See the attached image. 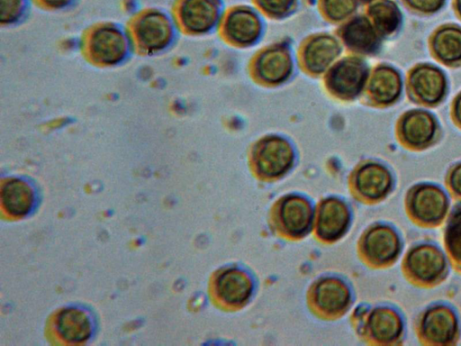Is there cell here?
<instances>
[{
	"instance_id": "8",
	"label": "cell",
	"mask_w": 461,
	"mask_h": 346,
	"mask_svg": "<svg viewBox=\"0 0 461 346\" xmlns=\"http://www.w3.org/2000/svg\"><path fill=\"white\" fill-rule=\"evenodd\" d=\"M349 223V211L344 202L330 197L321 203L317 221V233L325 241L339 239Z\"/></svg>"
},
{
	"instance_id": "4",
	"label": "cell",
	"mask_w": 461,
	"mask_h": 346,
	"mask_svg": "<svg viewBox=\"0 0 461 346\" xmlns=\"http://www.w3.org/2000/svg\"><path fill=\"white\" fill-rule=\"evenodd\" d=\"M366 76V67L362 61L357 59H347L330 71L328 85L336 95L348 98L360 92Z\"/></svg>"
},
{
	"instance_id": "35",
	"label": "cell",
	"mask_w": 461,
	"mask_h": 346,
	"mask_svg": "<svg viewBox=\"0 0 461 346\" xmlns=\"http://www.w3.org/2000/svg\"><path fill=\"white\" fill-rule=\"evenodd\" d=\"M455 7L456 12L461 17V0H455Z\"/></svg>"
},
{
	"instance_id": "32",
	"label": "cell",
	"mask_w": 461,
	"mask_h": 346,
	"mask_svg": "<svg viewBox=\"0 0 461 346\" xmlns=\"http://www.w3.org/2000/svg\"><path fill=\"white\" fill-rule=\"evenodd\" d=\"M38 5L48 9H61L68 5L72 0H34Z\"/></svg>"
},
{
	"instance_id": "2",
	"label": "cell",
	"mask_w": 461,
	"mask_h": 346,
	"mask_svg": "<svg viewBox=\"0 0 461 346\" xmlns=\"http://www.w3.org/2000/svg\"><path fill=\"white\" fill-rule=\"evenodd\" d=\"M409 86L420 103L432 105L440 102L447 89V81L440 69L430 65H420L410 73Z\"/></svg>"
},
{
	"instance_id": "3",
	"label": "cell",
	"mask_w": 461,
	"mask_h": 346,
	"mask_svg": "<svg viewBox=\"0 0 461 346\" xmlns=\"http://www.w3.org/2000/svg\"><path fill=\"white\" fill-rule=\"evenodd\" d=\"M139 42L148 50H158L169 41L172 30L169 19L158 10L140 13L134 22Z\"/></svg>"
},
{
	"instance_id": "14",
	"label": "cell",
	"mask_w": 461,
	"mask_h": 346,
	"mask_svg": "<svg viewBox=\"0 0 461 346\" xmlns=\"http://www.w3.org/2000/svg\"><path fill=\"white\" fill-rule=\"evenodd\" d=\"M390 186V173L381 165L375 163L366 164L361 167L357 173V190L366 198H380L387 193Z\"/></svg>"
},
{
	"instance_id": "22",
	"label": "cell",
	"mask_w": 461,
	"mask_h": 346,
	"mask_svg": "<svg viewBox=\"0 0 461 346\" xmlns=\"http://www.w3.org/2000/svg\"><path fill=\"white\" fill-rule=\"evenodd\" d=\"M346 43L355 50L371 52L378 44V38L372 23L365 17L349 22L343 31Z\"/></svg>"
},
{
	"instance_id": "24",
	"label": "cell",
	"mask_w": 461,
	"mask_h": 346,
	"mask_svg": "<svg viewBox=\"0 0 461 346\" xmlns=\"http://www.w3.org/2000/svg\"><path fill=\"white\" fill-rule=\"evenodd\" d=\"M339 52L337 41L329 36H320L306 47L304 59L307 68L312 72H321Z\"/></svg>"
},
{
	"instance_id": "25",
	"label": "cell",
	"mask_w": 461,
	"mask_h": 346,
	"mask_svg": "<svg viewBox=\"0 0 461 346\" xmlns=\"http://www.w3.org/2000/svg\"><path fill=\"white\" fill-rule=\"evenodd\" d=\"M375 28L383 34L393 32L402 21L397 5L391 0H377L368 9Z\"/></svg>"
},
{
	"instance_id": "12",
	"label": "cell",
	"mask_w": 461,
	"mask_h": 346,
	"mask_svg": "<svg viewBox=\"0 0 461 346\" xmlns=\"http://www.w3.org/2000/svg\"><path fill=\"white\" fill-rule=\"evenodd\" d=\"M363 249L368 260L384 263L396 256L399 250L398 238L388 227L377 226L366 233Z\"/></svg>"
},
{
	"instance_id": "21",
	"label": "cell",
	"mask_w": 461,
	"mask_h": 346,
	"mask_svg": "<svg viewBox=\"0 0 461 346\" xmlns=\"http://www.w3.org/2000/svg\"><path fill=\"white\" fill-rule=\"evenodd\" d=\"M455 330V317L449 309L437 307L426 314L423 332L428 340L439 343L447 341L453 337Z\"/></svg>"
},
{
	"instance_id": "28",
	"label": "cell",
	"mask_w": 461,
	"mask_h": 346,
	"mask_svg": "<svg viewBox=\"0 0 461 346\" xmlns=\"http://www.w3.org/2000/svg\"><path fill=\"white\" fill-rule=\"evenodd\" d=\"M447 241L450 251L461 260V211L453 218L447 229Z\"/></svg>"
},
{
	"instance_id": "31",
	"label": "cell",
	"mask_w": 461,
	"mask_h": 346,
	"mask_svg": "<svg viewBox=\"0 0 461 346\" xmlns=\"http://www.w3.org/2000/svg\"><path fill=\"white\" fill-rule=\"evenodd\" d=\"M412 9L423 13L431 14L438 11L443 5L445 0H404Z\"/></svg>"
},
{
	"instance_id": "16",
	"label": "cell",
	"mask_w": 461,
	"mask_h": 346,
	"mask_svg": "<svg viewBox=\"0 0 461 346\" xmlns=\"http://www.w3.org/2000/svg\"><path fill=\"white\" fill-rule=\"evenodd\" d=\"M402 90V79L393 68L381 66L375 69L369 85L370 95L380 105L394 102Z\"/></svg>"
},
{
	"instance_id": "20",
	"label": "cell",
	"mask_w": 461,
	"mask_h": 346,
	"mask_svg": "<svg viewBox=\"0 0 461 346\" xmlns=\"http://www.w3.org/2000/svg\"><path fill=\"white\" fill-rule=\"evenodd\" d=\"M1 199L4 207L14 216H23L29 213L34 195L30 186L20 179L7 181L2 187Z\"/></svg>"
},
{
	"instance_id": "1",
	"label": "cell",
	"mask_w": 461,
	"mask_h": 346,
	"mask_svg": "<svg viewBox=\"0 0 461 346\" xmlns=\"http://www.w3.org/2000/svg\"><path fill=\"white\" fill-rule=\"evenodd\" d=\"M257 171L267 178L285 173L292 165L293 150L284 139L271 137L262 141L254 152Z\"/></svg>"
},
{
	"instance_id": "18",
	"label": "cell",
	"mask_w": 461,
	"mask_h": 346,
	"mask_svg": "<svg viewBox=\"0 0 461 346\" xmlns=\"http://www.w3.org/2000/svg\"><path fill=\"white\" fill-rule=\"evenodd\" d=\"M408 265L411 272L419 279L431 281L442 272L445 261L436 248L420 246L410 254Z\"/></svg>"
},
{
	"instance_id": "19",
	"label": "cell",
	"mask_w": 461,
	"mask_h": 346,
	"mask_svg": "<svg viewBox=\"0 0 461 346\" xmlns=\"http://www.w3.org/2000/svg\"><path fill=\"white\" fill-rule=\"evenodd\" d=\"M434 55L443 63L453 65L461 61V28L444 26L431 39Z\"/></svg>"
},
{
	"instance_id": "17",
	"label": "cell",
	"mask_w": 461,
	"mask_h": 346,
	"mask_svg": "<svg viewBox=\"0 0 461 346\" xmlns=\"http://www.w3.org/2000/svg\"><path fill=\"white\" fill-rule=\"evenodd\" d=\"M227 35L237 43H249L259 33L260 23L257 15L248 8L231 11L225 23Z\"/></svg>"
},
{
	"instance_id": "5",
	"label": "cell",
	"mask_w": 461,
	"mask_h": 346,
	"mask_svg": "<svg viewBox=\"0 0 461 346\" xmlns=\"http://www.w3.org/2000/svg\"><path fill=\"white\" fill-rule=\"evenodd\" d=\"M176 13L181 24L193 32L209 30L216 22L218 0H179Z\"/></svg>"
},
{
	"instance_id": "11",
	"label": "cell",
	"mask_w": 461,
	"mask_h": 346,
	"mask_svg": "<svg viewBox=\"0 0 461 346\" xmlns=\"http://www.w3.org/2000/svg\"><path fill=\"white\" fill-rule=\"evenodd\" d=\"M349 290L339 278H326L313 289V302L322 313L336 314L346 309L349 303Z\"/></svg>"
},
{
	"instance_id": "9",
	"label": "cell",
	"mask_w": 461,
	"mask_h": 346,
	"mask_svg": "<svg viewBox=\"0 0 461 346\" xmlns=\"http://www.w3.org/2000/svg\"><path fill=\"white\" fill-rule=\"evenodd\" d=\"M436 127V122L430 114L423 110H412L401 118L399 133L405 144L419 148L432 141Z\"/></svg>"
},
{
	"instance_id": "33",
	"label": "cell",
	"mask_w": 461,
	"mask_h": 346,
	"mask_svg": "<svg viewBox=\"0 0 461 346\" xmlns=\"http://www.w3.org/2000/svg\"><path fill=\"white\" fill-rule=\"evenodd\" d=\"M453 188L461 195V165L456 166L450 176Z\"/></svg>"
},
{
	"instance_id": "13",
	"label": "cell",
	"mask_w": 461,
	"mask_h": 346,
	"mask_svg": "<svg viewBox=\"0 0 461 346\" xmlns=\"http://www.w3.org/2000/svg\"><path fill=\"white\" fill-rule=\"evenodd\" d=\"M411 207L419 219L433 222L444 215L447 208L446 196L438 188L424 186L413 193Z\"/></svg>"
},
{
	"instance_id": "30",
	"label": "cell",
	"mask_w": 461,
	"mask_h": 346,
	"mask_svg": "<svg viewBox=\"0 0 461 346\" xmlns=\"http://www.w3.org/2000/svg\"><path fill=\"white\" fill-rule=\"evenodd\" d=\"M259 7L268 14L283 15L293 5L294 0H256Z\"/></svg>"
},
{
	"instance_id": "36",
	"label": "cell",
	"mask_w": 461,
	"mask_h": 346,
	"mask_svg": "<svg viewBox=\"0 0 461 346\" xmlns=\"http://www.w3.org/2000/svg\"><path fill=\"white\" fill-rule=\"evenodd\" d=\"M363 1H373V0H363Z\"/></svg>"
},
{
	"instance_id": "26",
	"label": "cell",
	"mask_w": 461,
	"mask_h": 346,
	"mask_svg": "<svg viewBox=\"0 0 461 346\" xmlns=\"http://www.w3.org/2000/svg\"><path fill=\"white\" fill-rule=\"evenodd\" d=\"M401 327V321L397 314L385 308L375 310L368 322L372 337L381 341H388L396 338Z\"/></svg>"
},
{
	"instance_id": "27",
	"label": "cell",
	"mask_w": 461,
	"mask_h": 346,
	"mask_svg": "<svg viewBox=\"0 0 461 346\" xmlns=\"http://www.w3.org/2000/svg\"><path fill=\"white\" fill-rule=\"evenodd\" d=\"M321 6L324 14L331 20H341L354 12L356 0H322Z\"/></svg>"
},
{
	"instance_id": "7",
	"label": "cell",
	"mask_w": 461,
	"mask_h": 346,
	"mask_svg": "<svg viewBox=\"0 0 461 346\" xmlns=\"http://www.w3.org/2000/svg\"><path fill=\"white\" fill-rule=\"evenodd\" d=\"M92 57L103 64H114L124 57L126 41L122 33L112 26L95 29L89 43Z\"/></svg>"
},
{
	"instance_id": "23",
	"label": "cell",
	"mask_w": 461,
	"mask_h": 346,
	"mask_svg": "<svg viewBox=\"0 0 461 346\" xmlns=\"http://www.w3.org/2000/svg\"><path fill=\"white\" fill-rule=\"evenodd\" d=\"M257 69L264 80L277 83L286 78L290 73V59L284 50L272 49L258 59Z\"/></svg>"
},
{
	"instance_id": "29",
	"label": "cell",
	"mask_w": 461,
	"mask_h": 346,
	"mask_svg": "<svg viewBox=\"0 0 461 346\" xmlns=\"http://www.w3.org/2000/svg\"><path fill=\"white\" fill-rule=\"evenodd\" d=\"M25 9V0H0V19L3 23L15 22Z\"/></svg>"
},
{
	"instance_id": "15",
	"label": "cell",
	"mask_w": 461,
	"mask_h": 346,
	"mask_svg": "<svg viewBox=\"0 0 461 346\" xmlns=\"http://www.w3.org/2000/svg\"><path fill=\"white\" fill-rule=\"evenodd\" d=\"M56 327L62 339L70 342H81L88 339L92 325L87 314L77 308L62 310L57 317Z\"/></svg>"
},
{
	"instance_id": "6",
	"label": "cell",
	"mask_w": 461,
	"mask_h": 346,
	"mask_svg": "<svg viewBox=\"0 0 461 346\" xmlns=\"http://www.w3.org/2000/svg\"><path fill=\"white\" fill-rule=\"evenodd\" d=\"M310 202L301 196H289L280 203L278 220L284 231L293 237L303 235L312 221Z\"/></svg>"
},
{
	"instance_id": "10",
	"label": "cell",
	"mask_w": 461,
	"mask_h": 346,
	"mask_svg": "<svg viewBox=\"0 0 461 346\" xmlns=\"http://www.w3.org/2000/svg\"><path fill=\"white\" fill-rule=\"evenodd\" d=\"M253 283L249 275L238 268L222 271L215 281V290L220 300L230 305L245 303L250 296Z\"/></svg>"
},
{
	"instance_id": "34",
	"label": "cell",
	"mask_w": 461,
	"mask_h": 346,
	"mask_svg": "<svg viewBox=\"0 0 461 346\" xmlns=\"http://www.w3.org/2000/svg\"><path fill=\"white\" fill-rule=\"evenodd\" d=\"M453 114L456 122L461 125V94L455 99L453 105Z\"/></svg>"
}]
</instances>
